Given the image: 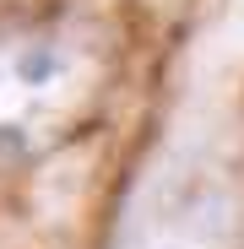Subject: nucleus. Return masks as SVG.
I'll list each match as a JSON object with an SVG mask.
<instances>
[{
  "mask_svg": "<svg viewBox=\"0 0 244 249\" xmlns=\"http://www.w3.org/2000/svg\"><path fill=\"white\" fill-rule=\"evenodd\" d=\"M223 244H228V206L212 184H195L147 212L125 249H223Z\"/></svg>",
  "mask_w": 244,
  "mask_h": 249,
  "instance_id": "2",
  "label": "nucleus"
},
{
  "mask_svg": "<svg viewBox=\"0 0 244 249\" xmlns=\"http://www.w3.org/2000/svg\"><path fill=\"white\" fill-rule=\"evenodd\" d=\"M81 103V49L60 33L0 44V146H27Z\"/></svg>",
  "mask_w": 244,
  "mask_h": 249,
  "instance_id": "1",
  "label": "nucleus"
}]
</instances>
